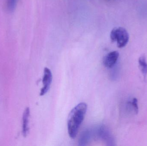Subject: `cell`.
I'll list each match as a JSON object with an SVG mask.
<instances>
[{
  "instance_id": "obj_1",
  "label": "cell",
  "mask_w": 147,
  "mask_h": 146,
  "mask_svg": "<svg viewBox=\"0 0 147 146\" xmlns=\"http://www.w3.org/2000/svg\"><path fill=\"white\" fill-rule=\"evenodd\" d=\"M87 106L84 103H80L73 108L69 114L67 121L68 133L71 139H75L79 129L84 120Z\"/></svg>"
},
{
  "instance_id": "obj_2",
  "label": "cell",
  "mask_w": 147,
  "mask_h": 146,
  "mask_svg": "<svg viewBox=\"0 0 147 146\" xmlns=\"http://www.w3.org/2000/svg\"><path fill=\"white\" fill-rule=\"evenodd\" d=\"M110 38L112 42H116L118 48H122L127 44L129 35L127 30L123 27H115L111 31Z\"/></svg>"
},
{
  "instance_id": "obj_3",
  "label": "cell",
  "mask_w": 147,
  "mask_h": 146,
  "mask_svg": "<svg viewBox=\"0 0 147 146\" xmlns=\"http://www.w3.org/2000/svg\"><path fill=\"white\" fill-rule=\"evenodd\" d=\"M52 74L51 70L47 67H45L44 69V76H43V87L41 88L40 95L43 96L47 93L51 87V84L52 81Z\"/></svg>"
},
{
  "instance_id": "obj_4",
  "label": "cell",
  "mask_w": 147,
  "mask_h": 146,
  "mask_svg": "<svg viewBox=\"0 0 147 146\" xmlns=\"http://www.w3.org/2000/svg\"><path fill=\"white\" fill-rule=\"evenodd\" d=\"M119 56V53L117 51H113L105 56L103 60L104 66L109 68L113 67L117 62Z\"/></svg>"
},
{
  "instance_id": "obj_5",
  "label": "cell",
  "mask_w": 147,
  "mask_h": 146,
  "mask_svg": "<svg viewBox=\"0 0 147 146\" xmlns=\"http://www.w3.org/2000/svg\"><path fill=\"white\" fill-rule=\"evenodd\" d=\"M30 115V109L28 107L26 108L23 113L22 117V133L23 136L27 135L28 132V121Z\"/></svg>"
},
{
  "instance_id": "obj_6",
  "label": "cell",
  "mask_w": 147,
  "mask_h": 146,
  "mask_svg": "<svg viewBox=\"0 0 147 146\" xmlns=\"http://www.w3.org/2000/svg\"><path fill=\"white\" fill-rule=\"evenodd\" d=\"M139 63L141 71L143 74L144 77H146L147 74V63L145 55L141 56L140 57Z\"/></svg>"
},
{
  "instance_id": "obj_7",
  "label": "cell",
  "mask_w": 147,
  "mask_h": 146,
  "mask_svg": "<svg viewBox=\"0 0 147 146\" xmlns=\"http://www.w3.org/2000/svg\"><path fill=\"white\" fill-rule=\"evenodd\" d=\"M17 0H7V8L9 11L14 10L17 4Z\"/></svg>"
},
{
  "instance_id": "obj_8",
  "label": "cell",
  "mask_w": 147,
  "mask_h": 146,
  "mask_svg": "<svg viewBox=\"0 0 147 146\" xmlns=\"http://www.w3.org/2000/svg\"><path fill=\"white\" fill-rule=\"evenodd\" d=\"M132 105L134 108V110L136 114H138L139 111V108L138 106V101L136 98H134L132 102Z\"/></svg>"
}]
</instances>
